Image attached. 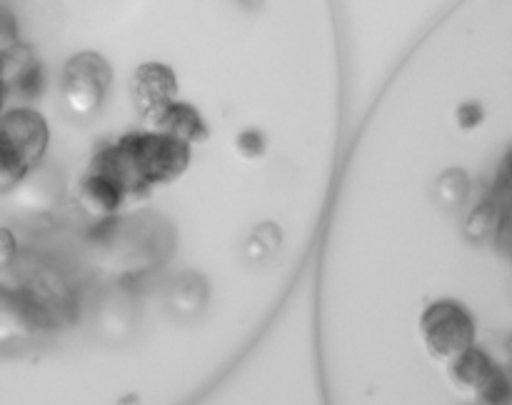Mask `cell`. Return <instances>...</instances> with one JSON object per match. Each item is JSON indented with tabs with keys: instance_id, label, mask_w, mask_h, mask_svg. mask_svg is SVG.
Returning <instances> with one entry per match:
<instances>
[{
	"instance_id": "1",
	"label": "cell",
	"mask_w": 512,
	"mask_h": 405,
	"mask_svg": "<svg viewBox=\"0 0 512 405\" xmlns=\"http://www.w3.org/2000/svg\"><path fill=\"white\" fill-rule=\"evenodd\" d=\"M113 80L108 60L98 53H78L65 63L63 98L78 115H90L100 108Z\"/></svg>"
}]
</instances>
